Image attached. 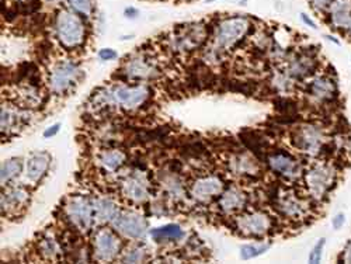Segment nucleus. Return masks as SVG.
<instances>
[{"instance_id": "nucleus-31", "label": "nucleus", "mask_w": 351, "mask_h": 264, "mask_svg": "<svg viewBox=\"0 0 351 264\" xmlns=\"http://www.w3.org/2000/svg\"><path fill=\"white\" fill-rule=\"evenodd\" d=\"M119 259L124 263H141L146 260V250L141 246H132L124 250Z\"/></svg>"}, {"instance_id": "nucleus-27", "label": "nucleus", "mask_w": 351, "mask_h": 264, "mask_svg": "<svg viewBox=\"0 0 351 264\" xmlns=\"http://www.w3.org/2000/svg\"><path fill=\"white\" fill-rule=\"evenodd\" d=\"M230 169L237 174H256L258 173V165L247 155H238L232 159Z\"/></svg>"}, {"instance_id": "nucleus-42", "label": "nucleus", "mask_w": 351, "mask_h": 264, "mask_svg": "<svg viewBox=\"0 0 351 264\" xmlns=\"http://www.w3.org/2000/svg\"><path fill=\"white\" fill-rule=\"evenodd\" d=\"M347 36H348V38L351 40V25L348 27V30H347Z\"/></svg>"}, {"instance_id": "nucleus-36", "label": "nucleus", "mask_w": 351, "mask_h": 264, "mask_svg": "<svg viewBox=\"0 0 351 264\" xmlns=\"http://www.w3.org/2000/svg\"><path fill=\"white\" fill-rule=\"evenodd\" d=\"M346 225V214L344 213H337L333 218H332V228L335 230L341 229Z\"/></svg>"}, {"instance_id": "nucleus-22", "label": "nucleus", "mask_w": 351, "mask_h": 264, "mask_svg": "<svg viewBox=\"0 0 351 264\" xmlns=\"http://www.w3.org/2000/svg\"><path fill=\"white\" fill-rule=\"evenodd\" d=\"M49 165L51 155L48 152L32 154L25 162V178L33 183H38L47 174Z\"/></svg>"}, {"instance_id": "nucleus-41", "label": "nucleus", "mask_w": 351, "mask_h": 264, "mask_svg": "<svg viewBox=\"0 0 351 264\" xmlns=\"http://www.w3.org/2000/svg\"><path fill=\"white\" fill-rule=\"evenodd\" d=\"M325 37H326L329 41H333L336 45H339V44H340V41H339V40H336V38H335V37H332V36H325Z\"/></svg>"}, {"instance_id": "nucleus-32", "label": "nucleus", "mask_w": 351, "mask_h": 264, "mask_svg": "<svg viewBox=\"0 0 351 264\" xmlns=\"http://www.w3.org/2000/svg\"><path fill=\"white\" fill-rule=\"evenodd\" d=\"M325 246H326V239L325 238H320L317 239V242L313 245V248L309 252L308 256V261L311 264H317L324 259V252H325Z\"/></svg>"}, {"instance_id": "nucleus-19", "label": "nucleus", "mask_w": 351, "mask_h": 264, "mask_svg": "<svg viewBox=\"0 0 351 264\" xmlns=\"http://www.w3.org/2000/svg\"><path fill=\"white\" fill-rule=\"evenodd\" d=\"M124 73L132 80H152L158 76V69L148 58L136 56L124 65Z\"/></svg>"}, {"instance_id": "nucleus-40", "label": "nucleus", "mask_w": 351, "mask_h": 264, "mask_svg": "<svg viewBox=\"0 0 351 264\" xmlns=\"http://www.w3.org/2000/svg\"><path fill=\"white\" fill-rule=\"evenodd\" d=\"M138 14H139V12H138L136 9H134V8H128V9H125V16H127V17L135 19Z\"/></svg>"}, {"instance_id": "nucleus-34", "label": "nucleus", "mask_w": 351, "mask_h": 264, "mask_svg": "<svg viewBox=\"0 0 351 264\" xmlns=\"http://www.w3.org/2000/svg\"><path fill=\"white\" fill-rule=\"evenodd\" d=\"M333 0H309V3L312 6V9L316 12V13H326L329 6L332 5Z\"/></svg>"}, {"instance_id": "nucleus-39", "label": "nucleus", "mask_w": 351, "mask_h": 264, "mask_svg": "<svg viewBox=\"0 0 351 264\" xmlns=\"http://www.w3.org/2000/svg\"><path fill=\"white\" fill-rule=\"evenodd\" d=\"M301 20H302V23H304L305 25L311 27L312 30H317V24H316V21H315L309 14H306V13H301Z\"/></svg>"}, {"instance_id": "nucleus-9", "label": "nucleus", "mask_w": 351, "mask_h": 264, "mask_svg": "<svg viewBox=\"0 0 351 264\" xmlns=\"http://www.w3.org/2000/svg\"><path fill=\"white\" fill-rule=\"evenodd\" d=\"M237 229L243 237L265 238L274 229V219L266 211H252L237 218Z\"/></svg>"}, {"instance_id": "nucleus-35", "label": "nucleus", "mask_w": 351, "mask_h": 264, "mask_svg": "<svg viewBox=\"0 0 351 264\" xmlns=\"http://www.w3.org/2000/svg\"><path fill=\"white\" fill-rule=\"evenodd\" d=\"M117 56H119V53H117L111 48H103V49L99 51V58L101 61H112V60H115Z\"/></svg>"}, {"instance_id": "nucleus-6", "label": "nucleus", "mask_w": 351, "mask_h": 264, "mask_svg": "<svg viewBox=\"0 0 351 264\" xmlns=\"http://www.w3.org/2000/svg\"><path fill=\"white\" fill-rule=\"evenodd\" d=\"M65 214L71 224L80 232H87L96 224L95 200L84 195H73L65 205Z\"/></svg>"}, {"instance_id": "nucleus-4", "label": "nucleus", "mask_w": 351, "mask_h": 264, "mask_svg": "<svg viewBox=\"0 0 351 264\" xmlns=\"http://www.w3.org/2000/svg\"><path fill=\"white\" fill-rule=\"evenodd\" d=\"M250 30V20L246 17H228L222 20L214 34L213 52L223 53L235 47Z\"/></svg>"}, {"instance_id": "nucleus-28", "label": "nucleus", "mask_w": 351, "mask_h": 264, "mask_svg": "<svg viewBox=\"0 0 351 264\" xmlns=\"http://www.w3.org/2000/svg\"><path fill=\"white\" fill-rule=\"evenodd\" d=\"M23 170V163L17 158L8 159L2 163V170H0V180H2V186L9 184L12 180H14L17 176Z\"/></svg>"}, {"instance_id": "nucleus-17", "label": "nucleus", "mask_w": 351, "mask_h": 264, "mask_svg": "<svg viewBox=\"0 0 351 264\" xmlns=\"http://www.w3.org/2000/svg\"><path fill=\"white\" fill-rule=\"evenodd\" d=\"M319 69V61L315 52H301L292 58L287 68V75L295 80H304L316 73Z\"/></svg>"}, {"instance_id": "nucleus-8", "label": "nucleus", "mask_w": 351, "mask_h": 264, "mask_svg": "<svg viewBox=\"0 0 351 264\" xmlns=\"http://www.w3.org/2000/svg\"><path fill=\"white\" fill-rule=\"evenodd\" d=\"M309 200L304 198L295 191L287 190L280 193L278 197L276 198V207L285 219L301 222L311 215Z\"/></svg>"}, {"instance_id": "nucleus-30", "label": "nucleus", "mask_w": 351, "mask_h": 264, "mask_svg": "<svg viewBox=\"0 0 351 264\" xmlns=\"http://www.w3.org/2000/svg\"><path fill=\"white\" fill-rule=\"evenodd\" d=\"M271 248V243H247L241 248V259L252 260L265 254Z\"/></svg>"}, {"instance_id": "nucleus-29", "label": "nucleus", "mask_w": 351, "mask_h": 264, "mask_svg": "<svg viewBox=\"0 0 351 264\" xmlns=\"http://www.w3.org/2000/svg\"><path fill=\"white\" fill-rule=\"evenodd\" d=\"M38 250L45 260H56L61 254L60 245H58V242L51 237L41 239V242L38 245Z\"/></svg>"}, {"instance_id": "nucleus-38", "label": "nucleus", "mask_w": 351, "mask_h": 264, "mask_svg": "<svg viewBox=\"0 0 351 264\" xmlns=\"http://www.w3.org/2000/svg\"><path fill=\"white\" fill-rule=\"evenodd\" d=\"M60 130H61V124L60 123H56V124H53V125H51V127H48L45 131H44V138H47V139H49V138H52V136H55L58 132H60Z\"/></svg>"}, {"instance_id": "nucleus-25", "label": "nucleus", "mask_w": 351, "mask_h": 264, "mask_svg": "<svg viewBox=\"0 0 351 264\" xmlns=\"http://www.w3.org/2000/svg\"><path fill=\"white\" fill-rule=\"evenodd\" d=\"M184 230L178 224H167L160 228L152 229L151 237L155 242H179L184 238Z\"/></svg>"}, {"instance_id": "nucleus-3", "label": "nucleus", "mask_w": 351, "mask_h": 264, "mask_svg": "<svg viewBox=\"0 0 351 264\" xmlns=\"http://www.w3.org/2000/svg\"><path fill=\"white\" fill-rule=\"evenodd\" d=\"M55 36L66 49H73L84 43L86 27L76 12L60 10L55 17Z\"/></svg>"}, {"instance_id": "nucleus-13", "label": "nucleus", "mask_w": 351, "mask_h": 264, "mask_svg": "<svg viewBox=\"0 0 351 264\" xmlns=\"http://www.w3.org/2000/svg\"><path fill=\"white\" fill-rule=\"evenodd\" d=\"M121 193L127 200L135 204H143L151 197V183L145 173L135 171L123 180Z\"/></svg>"}, {"instance_id": "nucleus-37", "label": "nucleus", "mask_w": 351, "mask_h": 264, "mask_svg": "<svg viewBox=\"0 0 351 264\" xmlns=\"http://www.w3.org/2000/svg\"><path fill=\"white\" fill-rule=\"evenodd\" d=\"M340 261L351 264V239H348V242L346 243V246L340 254Z\"/></svg>"}, {"instance_id": "nucleus-2", "label": "nucleus", "mask_w": 351, "mask_h": 264, "mask_svg": "<svg viewBox=\"0 0 351 264\" xmlns=\"http://www.w3.org/2000/svg\"><path fill=\"white\" fill-rule=\"evenodd\" d=\"M151 96V89L148 84H115L107 87L99 96L97 103L107 107H119L124 110H136Z\"/></svg>"}, {"instance_id": "nucleus-44", "label": "nucleus", "mask_w": 351, "mask_h": 264, "mask_svg": "<svg viewBox=\"0 0 351 264\" xmlns=\"http://www.w3.org/2000/svg\"><path fill=\"white\" fill-rule=\"evenodd\" d=\"M20 2H24V0H20Z\"/></svg>"}, {"instance_id": "nucleus-26", "label": "nucleus", "mask_w": 351, "mask_h": 264, "mask_svg": "<svg viewBox=\"0 0 351 264\" xmlns=\"http://www.w3.org/2000/svg\"><path fill=\"white\" fill-rule=\"evenodd\" d=\"M125 154L120 149H106L97 156V163L104 171H115L125 163Z\"/></svg>"}, {"instance_id": "nucleus-12", "label": "nucleus", "mask_w": 351, "mask_h": 264, "mask_svg": "<svg viewBox=\"0 0 351 264\" xmlns=\"http://www.w3.org/2000/svg\"><path fill=\"white\" fill-rule=\"evenodd\" d=\"M111 225L117 233L132 241L143 239L148 233V222L135 211H120Z\"/></svg>"}, {"instance_id": "nucleus-24", "label": "nucleus", "mask_w": 351, "mask_h": 264, "mask_svg": "<svg viewBox=\"0 0 351 264\" xmlns=\"http://www.w3.org/2000/svg\"><path fill=\"white\" fill-rule=\"evenodd\" d=\"M95 214L97 224H111L115 217L120 214L117 204L110 198L95 200Z\"/></svg>"}, {"instance_id": "nucleus-1", "label": "nucleus", "mask_w": 351, "mask_h": 264, "mask_svg": "<svg viewBox=\"0 0 351 264\" xmlns=\"http://www.w3.org/2000/svg\"><path fill=\"white\" fill-rule=\"evenodd\" d=\"M304 182L308 197L312 201L324 202L329 198L339 180V170L330 160H316L304 171Z\"/></svg>"}, {"instance_id": "nucleus-20", "label": "nucleus", "mask_w": 351, "mask_h": 264, "mask_svg": "<svg viewBox=\"0 0 351 264\" xmlns=\"http://www.w3.org/2000/svg\"><path fill=\"white\" fill-rule=\"evenodd\" d=\"M30 202V193L21 186H14L6 189L2 193V213L5 214H17L24 210Z\"/></svg>"}, {"instance_id": "nucleus-15", "label": "nucleus", "mask_w": 351, "mask_h": 264, "mask_svg": "<svg viewBox=\"0 0 351 264\" xmlns=\"http://www.w3.org/2000/svg\"><path fill=\"white\" fill-rule=\"evenodd\" d=\"M308 95L319 104H329L337 99L339 87L330 75H317L308 84Z\"/></svg>"}, {"instance_id": "nucleus-14", "label": "nucleus", "mask_w": 351, "mask_h": 264, "mask_svg": "<svg viewBox=\"0 0 351 264\" xmlns=\"http://www.w3.org/2000/svg\"><path fill=\"white\" fill-rule=\"evenodd\" d=\"M269 166L273 171L287 180H297L304 176V166L301 162L288 152H274L269 156Z\"/></svg>"}, {"instance_id": "nucleus-16", "label": "nucleus", "mask_w": 351, "mask_h": 264, "mask_svg": "<svg viewBox=\"0 0 351 264\" xmlns=\"http://www.w3.org/2000/svg\"><path fill=\"white\" fill-rule=\"evenodd\" d=\"M223 187V182L218 176H202L191 184L190 194L198 202H207L215 197H219Z\"/></svg>"}, {"instance_id": "nucleus-43", "label": "nucleus", "mask_w": 351, "mask_h": 264, "mask_svg": "<svg viewBox=\"0 0 351 264\" xmlns=\"http://www.w3.org/2000/svg\"><path fill=\"white\" fill-rule=\"evenodd\" d=\"M207 2H208V3H211V2H215V0H207Z\"/></svg>"}, {"instance_id": "nucleus-33", "label": "nucleus", "mask_w": 351, "mask_h": 264, "mask_svg": "<svg viewBox=\"0 0 351 264\" xmlns=\"http://www.w3.org/2000/svg\"><path fill=\"white\" fill-rule=\"evenodd\" d=\"M71 8L86 17H89L93 13V0H68Z\"/></svg>"}, {"instance_id": "nucleus-21", "label": "nucleus", "mask_w": 351, "mask_h": 264, "mask_svg": "<svg viewBox=\"0 0 351 264\" xmlns=\"http://www.w3.org/2000/svg\"><path fill=\"white\" fill-rule=\"evenodd\" d=\"M247 204V195L246 193L239 187H229L225 191H222L218 207L225 214H235L242 211Z\"/></svg>"}, {"instance_id": "nucleus-18", "label": "nucleus", "mask_w": 351, "mask_h": 264, "mask_svg": "<svg viewBox=\"0 0 351 264\" xmlns=\"http://www.w3.org/2000/svg\"><path fill=\"white\" fill-rule=\"evenodd\" d=\"M326 14L333 30L347 33L351 25V0H333Z\"/></svg>"}, {"instance_id": "nucleus-7", "label": "nucleus", "mask_w": 351, "mask_h": 264, "mask_svg": "<svg viewBox=\"0 0 351 264\" xmlns=\"http://www.w3.org/2000/svg\"><path fill=\"white\" fill-rule=\"evenodd\" d=\"M82 77H83V71L79 68V65L65 61V62L56 64L51 69L48 84L52 93L62 96L71 92L75 86H77Z\"/></svg>"}, {"instance_id": "nucleus-10", "label": "nucleus", "mask_w": 351, "mask_h": 264, "mask_svg": "<svg viewBox=\"0 0 351 264\" xmlns=\"http://www.w3.org/2000/svg\"><path fill=\"white\" fill-rule=\"evenodd\" d=\"M207 38V30L201 23L179 27L170 37L173 51L191 52Z\"/></svg>"}, {"instance_id": "nucleus-11", "label": "nucleus", "mask_w": 351, "mask_h": 264, "mask_svg": "<svg viewBox=\"0 0 351 264\" xmlns=\"http://www.w3.org/2000/svg\"><path fill=\"white\" fill-rule=\"evenodd\" d=\"M123 245L119 235L112 229L101 228L95 233L93 238V254L99 261H112L120 257Z\"/></svg>"}, {"instance_id": "nucleus-23", "label": "nucleus", "mask_w": 351, "mask_h": 264, "mask_svg": "<svg viewBox=\"0 0 351 264\" xmlns=\"http://www.w3.org/2000/svg\"><path fill=\"white\" fill-rule=\"evenodd\" d=\"M24 123H25L24 111L6 104L2 107V132L3 134L16 132L19 128L23 127Z\"/></svg>"}, {"instance_id": "nucleus-5", "label": "nucleus", "mask_w": 351, "mask_h": 264, "mask_svg": "<svg viewBox=\"0 0 351 264\" xmlns=\"http://www.w3.org/2000/svg\"><path fill=\"white\" fill-rule=\"evenodd\" d=\"M291 142L298 152L316 158L325 151L328 135L324 128L316 124H302L292 132Z\"/></svg>"}]
</instances>
